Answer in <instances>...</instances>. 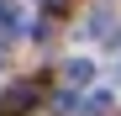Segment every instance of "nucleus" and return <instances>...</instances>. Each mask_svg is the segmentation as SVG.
I'll list each match as a JSON object with an SVG mask.
<instances>
[{
  "instance_id": "obj_6",
  "label": "nucleus",
  "mask_w": 121,
  "mask_h": 116,
  "mask_svg": "<svg viewBox=\"0 0 121 116\" xmlns=\"http://www.w3.org/2000/svg\"><path fill=\"white\" fill-rule=\"evenodd\" d=\"M63 5H69V0H48V11H63Z\"/></svg>"
},
{
  "instance_id": "obj_3",
  "label": "nucleus",
  "mask_w": 121,
  "mask_h": 116,
  "mask_svg": "<svg viewBox=\"0 0 121 116\" xmlns=\"http://www.w3.org/2000/svg\"><path fill=\"white\" fill-rule=\"evenodd\" d=\"M53 111H58V116H79L84 106L74 100V90H58V95H53Z\"/></svg>"
},
{
  "instance_id": "obj_2",
  "label": "nucleus",
  "mask_w": 121,
  "mask_h": 116,
  "mask_svg": "<svg viewBox=\"0 0 121 116\" xmlns=\"http://www.w3.org/2000/svg\"><path fill=\"white\" fill-rule=\"evenodd\" d=\"M63 79L69 85H90L95 79V63H90V58H69V63H63Z\"/></svg>"
},
{
  "instance_id": "obj_4",
  "label": "nucleus",
  "mask_w": 121,
  "mask_h": 116,
  "mask_svg": "<svg viewBox=\"0 0 121 116\" xmlns=\"http://www.w3.org/2000/svg\"><path fill=\"white\" fill-rule=\"evenodd\" d=\"M84 32H90V37H105V32H111V11L100 5V11L90 16V27H84Z\"/></svg>"
},
{
  "instance_id": "obj_5",
  "label": "nucleus",
  "mask_w": 121,
  "mask_h": 116,
  "mask_svg": "<svg viewBox=\"0 0 121 116\" xmlns=\"http://www.w3.org/2000/svg\"><path fill=\"white\" fill-rule=\"evenodd\" d=\"M111 111V95H90V100H84V111H79V116H105Z\"/></svg>"
},
{
  "instance_id": "obj_1",
  "label": "nucleus",
  "mask_w": 121,
  "mask_h": 116,
  "mask_svg": "<svg viewBox=\"0 0 121 116\" xmlns=\"http://www.w3.org/2000/svg\"><path fill=\"white\" fill-rule=\"evenodd\" d=\"M32 106H37V85L32 79H16L5 95H0V116H26Z\"/></svg>"
}]
</instances>
